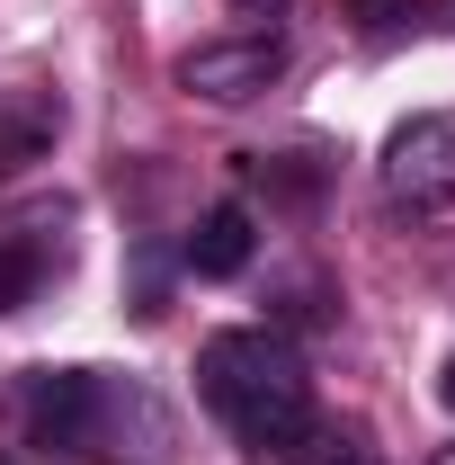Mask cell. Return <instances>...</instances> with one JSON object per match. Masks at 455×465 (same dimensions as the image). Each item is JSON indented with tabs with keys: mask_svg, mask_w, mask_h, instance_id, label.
<instances>
[{
	"mask_svg": "<svg viewBox=\"0 0 455 465\" xmlns=\"http://www.w3.org/2000/svg\"><path fill=\"white\" fill-rule=\"evenodd\" d=\"M0 420L27 457L54 465H90V457H170V411L152 403L134 376H108V367H18L9 394H0Z\"/></svg>",
	"mask_w": 455,
	"mask_h": 465,
	"instance_id": "cell-1",
	"label": "cell"
},
{
	"mask_svg": "<svg viewBox=\"0 0 455 465\" xmlns=\"http://www.w3.org/2000/svg\"><path fill=\"white\" fill-rule=\"evenodd\" d=\"M197 403L232 430V448L259 465H295L322 430V394H313V367L304 349L268 331V322H241V331H215L197 349Z\"/></svg>",
	"mask_w": 455,
	"mask_h": 465,
	"instance_id": "cell-2",
	"label": "cell"
},
{
	"mask_svg": "<svg viewBox=\"0 0 455 465\" xmlns=\"http://www.w3.org/2000/svg\"><path fill=\"white\" fill-rule=\"evenodd\" d=\"M375 188L393 215H455V108H420L402 116L375 153Z\"/></svg>",
	"mask_w": 455,
	"mask_h": 465,
	"instance_id": "cell-3",
	"label": "cell"
},
{
	"mask_svg": "<svg viewBox=\"0 0 455 465\" xmlns=\"http://www.w3.org/2000/svg\"><path fill=\"white\" fill-rule=\"evenodd\" d=\"M170 81L188 99H206V108H250L259 90H277L286 81V36L277 27H250V36H206V45H188L170 63Z\"/></svg>",
	"mask_w": 455,
	"mask_h": 465,
	"instance_id": "cell-4",
	"label": "cell"
},
{
	"mask_svg": "<svg viewBox=\"0 0 455 465\" xmlns=\"http://www.w3.org/2000/svg\"><path fill=\"white\" fill-rule=\"evenodd\" d=\"M63 269H72V232H63V215H18V224H0V322L27 313Z\"/></svg>",
	"mask_w": 455,
	"mask_h": 465,
	"instance_id": "cell-5",
	"label": "cell"
},
{
	"mask_svg": "<svg viewBox=\"0 0 455 465\" xmlns=\"http://www.w3.org/2000/svg\"><path fill=\"white\" fill-rule=\"evenodd\" d=\"M250 260H259V215H250L241 197H215V206L188 224V242H179V269H188V278H206V287L241 278Z\"/></svg>",
	"mask_w": 455,
	"mask_h": 465,
	"instance_id": "cell-6",
	"label": "cell"
},
{
	"mask_svg": "<svg viewBox=\"0 0 455 465\" xmlns=\"http://www.w3.org/2000/svg\"><path fill=\"white\" fill-rule=\"evenodd\" d=\"M241 179H250L268 206H286V215H313L322 188H331V162H322V153H241Z\"/></svg>",
	"mask_w": 455,
	"mask_h": 465,
	"instance_id": "cell-7",
	"label": "cell"
},
{
	"mask_svg": "<svg viewBox=\"0 0 455 465\" xmlns=\"http://www.w3.org/2000/svg\"><path fill=\"white\" fill-rule=\"evenodd\" d=\"M170 251H161V242H134V322H161V313H170Z\"/></svg>",
	"mask_w": 455,
	"mask_h": 465,
	"instance_id": "cell-8",
	"label": "cell"
},
{
	"mask_svg": "<svg viewBox=\"0 0 455 465\" xmlns=\"http://www.w3.org/2000/svg\"><path fill=\"white\" fill-rule=\"evenodd\" d=\"M357 36H402V27H429V0H348Z\"/></svg>",
	"mask_w": 455,
	"mask_h": 465,
	"instance_id": "cell-9",
	"label": "cell"
},
{
	"mask_svg": "<svg viewBox=\"0 0 455 465\" xmlns=\"http://www.w3.org/2000/svg\"><path fill=\"white\" fill-rule=\"evenodd\" d=\"M295 465H384V457H375V448H357V439H331V430H313V448H304Z\"/></svg>",
	"mask_w": 455,
	"mask_h": 465,
	"instance_id": "cell-10",
	"label": "cell"
},
{
	"mask_svg": "<svg viewBox=\"0 0 455 465\" xmlns=\"http://www.w3.org/2000/svg\"><path fill=\"white\" fill-rule=\"evenodd\" d=\"M232 9H241V18H268V27H277V18L295 9V0H232Z\"/></svg>",
	"mask_w": 455,
	"mask_h": 465,
	"instance_id": "cell-11",
	"label": "cell"
},
{
	"mask_svg": "<svg viewBox=\"0 0 455 465\" xmlns=\"http://www.w3.org/2000/svg\"><path fill=\"white\" fill-rule=\"evenodd\" d=\"M429 27H447V36H455V0H429Z\"/></svg>",
	"mask_w": 455,
	"mask_h": 465,
	"instance_id": "cell-12",
	"label": "cell"
},
{
	"mask_svg": "<svg viewBox=\"0 0 455 465\" xmlns=\"http://www.w3.org/2000/svg\"><path fill=\"white\" fill-rule=\"evenodd\" d=\"M438 403L455 411V358H447V367H438Z\"/></svg>",
	"mask_w": 455,
	"mask_h": 465,
	"instance_id": "cell-13",
	"label": "cell"
},
{
	"mask_svg": "<svg viewBox=\"0 0 455 465\" xmlns=\"http://www.w3.org/2000/svg\"><path fill=\"white\" fill-rule=\"evenodd\" d=\"M0 465H18V457H9V448H0Z\"/></svg>",
	"mask_w": 455,
	"mask_h": 465,
	"instance_id": "cell-14",
	"label": "cell"
},
{
	"mask_svg": "<svg viewBox=\"0 0 455 465\" xmlns=\"http://www.w3.org/2000/svg\"><path fill=\"white\" fill-rule=\"evenodd\" d=\"M447 465H455V457H447Z\"/></svg>",
	"mask_w": 455,
	"mask_h": 465,
	"instance_id": "cell-15",
	"label": "cell"
}]
</instances>
